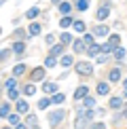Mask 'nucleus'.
Listing matches in <instances>:
<instances>
[{"label":"nucleus","instance_id":"nucleus-14","mask_svg":"<svg viewBox=\"0 0 127 129\" xmlns=\"http://www.w3.org/2000/svg\"><path fill=\"white\" fill-rule=\"evenodd\" d=\"M64 53V45H53V49H51V57H57V55H61Z\"/></svg>","mask_w":127,"mask_h":129},{"label":"nucleus","instance_id":"nucleus-16","mask_svg":"<svg viewBox=\"0 0 127 129\" xmlns=\"http://www.w3.org/2000/svg\"><path fill=\"white\" fill-rule=\"evenodd\" d=\"M42 89H45L47 93H55V91H57V85H55V83H45V85H42Z\"/></svg>","mask_w":127,"mask_h":129},{"label":"nucleus","instance_id":"nucleus-2","mask_svg":"<svg viewBox=\"0 0 127 129\" xmlns=\"http://www.w3.org/2000/svg\"><path fill=\"white\" fill-rule=\"evenodd\" d=\"M76 72L83 74V76H91V74H93V66L89 61H78L76 63Z\"/></svg>","mask_w":127,"mask_h":129},{"label":"nucleus","instance_id":"nucleus-40","mask_svg":"<svg viewBox=\"0 0 127 129\" xmlns=\"http://www.w3.org/2000/svg\"><path fill=\"white\" fill-rule=\"evenodd\" d=\"M106 59H108V57H106V55H98V61H100V63H104Z\"/></svg>","mask_w":127,"mask_h":129},{"label":"nucleus","instance_id":"nucleus-9","mask_svg":"<svg viewBox=\"0 0 127 129\" xmlns=\"http://www.w3.org/2000/svg\"><path fill=\"white\" fill-rule=\"evenodd\" d=\"M28 108H30L28 102H23V100L17 102V112H19V114H25V112H28Z\"/></svg>","mask_w":127,"mask_h":129},{"label":"nucleus","instance_id":"nucleus-17","mask_svg":"<svg viewBox=\"0 0 127 129\" xmlns=\"http://www.w3.org/2000/svg\"><path fill=\"white\" fill-rule=\"evenodd\" d=\"M81 42H83V45H85V47H87V49H89V47L93 45V36H91V34H85L83 38H81Z\"/></svg>","mask_w":127,"mask_h":129},{"label":"nucleus","instance_id":"nucleus-44","mask_svg":"<svg viewBox=\"0 0 127 129\" xmlns=\"http://www.w3.org/2000/svg\"><path fill=\"white\" fill-rule=\"evenodd\" d=\"M51 2H53V4H59V2H61V0H51Z\"/></svg>","mask_w":127,"mask_h":129},{"label":"nucleus","instance_id":"nucleus-41","mask_svg":"<svg viewBox=\"0 0 127 129\" xmlns=\"http://www.w3.org/2000/svg\"><path fill=\"white\" fill-rule=\"evenodd\" d=\"M123 116L127 119V104H123Z\"/></svg>","mask_w":127,"mask_h":129},{"label":"nucleus","instance_id":"nucleus-45","mask_svg":"<svg viewBox=\"0 0 127 129\" xmlns=\"http://www.w3.org/2000/svg\"><path fill=\"white\" fill-rule=\"evenodd\" d=\"M4 129H13V127H4Z\"/></svg>","mask_w":127,"mask_h":129},{"label":"nucleus","instance_id":"nucleus-21","mask_svg":"<svg viewBox=\"0 0 127 129\" xmlns=\"http://www.w3.org/2000/svg\"><path fill=\"white\" fill-rule=\"evenodd\" d=\"M108 91H110V87H108L106 83H100V85H98V93H100V95H106Z\"/></svg>","mask_w":127,"mask_h":129},{"label":"nucleus","instance_id":"nucleus-7","mask_svg":"<svg viewBox=\"0 0 127 129\" xmlns=\"http://www.w3.org/2000/svg\"><path fill=\"white\" fill-rule=\"evenodd\" d=\"M87 95H89V89L87 87H78L76 91H74V98H76V100H83V98H87Z\"/></svg>","mask_w":127,"mask_h":129},{"label":"nucleus","instance_id":"nucleus-32","mask_svg":"<svg viewBox=\"0 0 127 129\" xmlns=\"http://www.w3.org/2000/svg\"><path fill=\"white\" fill-rule=\"evenodd\" d=\"M23 93H25V95H34V93H36V87H34V85H25V87H23Z\"/></svg>","mask_w":127,"mask_h":129},{"label":"nucleus","instance_id":"nucleus-31","mask_svg":"<svg viewBox=\"0 0 127 129\" xmlns=\"http://www.w3.org/2000/svg\"><path fill=\"white\" fill-rule=\"evenodd\" d=\"M72 61H74V59H72V55H64V57H61V66H66V68H68V66H72Z\"/></svg>","mask_w":127,"mask_h":129},{"label":"nucleus","instance_id":"nucleus-20","mask_svg":"<svg viewBox=\"0 0 127 129\" xmlns=\"http://www.w3.org/2000/svg\"><path fill=\"white\" fill-rule=\"evenodd\" d=\"M28 34H30V36L40 34V25H38V23H32V25H30V30H28Z\"/></svg>","mask_w":127,"mask_h":129},{"label":"nucleus","instance_id":"nucleus-15","mask_svg":"<svg viewBox=\"0 0 127 129\" xmlns=\"http://www.w3.org/2000/svg\"><path fill=\"white\" fill-rule=\"evenodd\" d=\"M100 51H102V49H100V45H91V47L87 49V53H89L91 57H98V55H100Z\"/></svg>","mask_w":127,"mask_h":129},{"label":"nucleus","instance_id":"nucleus-1","mask_svg":"<svg viewBox=\"0 0 127 129\" xmlns=\"http://www.w3.org/2000/svg\"><path fill=\"white\" fill-rule=\"evenodd\" d=\"M91 119H93V112H91V110H81V112H78V116H76V121H74V129H85V127H89Z\"/></svg>","mask_w":127,"mask_h":129},{"label":"nucleus","instance_id":"nucleus-18","mask_svg":"<svg viewBox=\"0 0 127 129\" xmlns=\"http://www.w3.org/2000/svg\"><path fill=\"white\" fill-rule=\"evenodd\" d=\"M28 129H40V127H38V121H36V116H28Z\"/></svg>","mask_w":127,"mask_h":129},{"label":"nucleus","instance_id":"nucleus-3","mask_svg":"<svg viewBox=\"0 0 127 129\" xmlns=\"http://www.w3.org/2000/svg\"><path fill=\"white\" fill-rule=\"evenodd\" d=\"M64 116H66V112H64V110H55V112H51V114H49V125H51V127H57V125L64 121Z\"/></svg>","mask_w":127,"mask_h":129},{"label":"nucleus","instance_id":"nucleus-27","mask_svg":"<svg viewBox=\"0 0 127 129\" xmlns=\"http://www.w3.org/2000/svg\"><path fill=\"white\" fill-rule=\"evenodd\" d=\"M72 47H74V51H76V53H81V51H85V45H83L81 40H74V42H72Z\"/></svg>","mask_w":127,"mask_h":129},{"label":"nucleus","instance_id":"nucleus-12","mask_svg":"<svg viewBox=\"0 0 127 129\" xmlns=\"http://www.w3.org/2000/svg\"><path fill=\"white\" fill-rule=\"evenodd\" d=\"M110 108H114V110L123 108V100H121V98H112V100H110Z\"/></svg>","mask_w":127,"mask_h":129},{"label":"nucleus","instance_id":"nucleus-6","mask_svg":"<svg viewBox=\"0 0 127 129\" xmlns=\"http://www.w3.org/2000/svg\"><path fill=\"white\" fill-rule=\"evenodd\" d=\"M93 34L100 36V38H104V36L108 34V28H106V25H95V28H93Z\"/></svg>","mask_w":127,"mask_h":129},{"label":"nucleus","instance_id":"nucleus-37","mask_svg":"<svg viewBox=\"0 0 127 129\" xmlns=\"http://www.w3.org/2000/svg\"><path fill=\"white\" fill-rule=\"evenodd\" d=\"M49 104H51V100H40V102H38V108H40V110H45Z\"/></svg>","mask_w":127,"mask_h":129},{"label":"nucleus","instance_id":"nucleus-25","mask_svg":"<svg viewBox=\"0 0 127 129\" xmlns=\"http://www.w3.org/2000/svg\"><path fill=\"white\" fill-rule=\"evenodd\" d=\"M70 42H72V34L64 32V34H61V45H70Z\"/></svg>","mask_w":127,"mask_h":129},{"label":"nucleus","instance_id":"nucleus-4","mask_svg":"<svg viewBox=\"0 0 127 129\" xmlns=\"http://www.w3.org/2000/svg\"><path fill=\"white\" fill-rule=\"evenodd\" d=\"M108 15H110V4H108V2H104L102 7L98 9V19H106Z\"/></svg>","mask_w":127,"mask_h":129},{"label":"nucleus","instance_id":"nucleus-28","mask_svg":"<svg viewBox=\"0 0 127 129\" xmlns=\"http://www.w3.org/2000/svg\"><path fill=\"white\" fill-rule=\"evenodd\" d=\"M7 119H9V123H11L13 127H17V125H19V116H17V114H9Z\"/></svg>","mask_w":127,"mask_h":129},{"label":"nucleus","instance_id":"nucleus-23","mask_svg":"<svg viewBox=\"0 0 127 129\" xmlns=\"http://www.w3.org/2000/svg\"><path fill=\"white\" fill-rule=\"evenodd\" d=\"M38 13H40V11L34 7V9H30L28 13H25V17H28V19H34V17H38Z\"/></svg>","mask_w":127,"mask_h":129},{"label":"nucleus","instance_id":"nucleus-33","mask_svg":"<svg viewBox=\"0 0 127 129\" xmlns=\"http://www.w3.org/2000/svg\"><path fill=\"white\" fill-rule=\"evenodd\" d=\"M114 57H116V59L121 61V59H123V57H125V51L121 49V47H119V49H114Z\"/></svg>","mask_w":127,"mask_h":129},{"label":"nucleus","instance_id":"nucleus-46","mask_svg":"<svg viewBox=\"0 0 127 129\" xmlns=\"http://www.w3.org/2000/svg\"><path fill=\"white\" fill-rule=\"evenodd\" d=\"M0 32H2V28H0Z\"/></svg>","mask_w":127,"mask_h":129},{"label":"nucleus","instance_id":"nucleus-42","mask_svg":"<svg viewBox=\"0 0 127 129\" xmlns=\"http://www.w3.org/2000/svg\"><path fill=\"white\" fill-rule=\"evenodd\" d=\"M15 129H28V127H25V125H17V127H15Z\"/></svg>","mask_w":127,"mask_h":129},{"label":"nucleus","instance_id":"nucleus-19","mask_svg":"<svg viewBox=\"0 0 127 129\" xmlns=\"http://www.w3.org/2000/svg\"><path fill=\"white\" fill-rule=\"evenodd\" d=\"M25 72V68H23V63H17V66L13 68V76H21V74Z\"/></svg>","mask_w":127,"mask_h":129},{"label":"nucleus","instance_id":"nucleus-38","mask_svg":"<svg viewBox=\"0 0 127 129\" xmlns=\"http://www.w3.org/2000/svg\"><path fill=\"white\" fill-rule=\"evenodd\" d=\"M91 129H106L104 123H95V125H91Z\"/></svg>","mask_w":127,"mask_h":129},{"label":"nucleus","instance_id":"nucleus-26","mask_svg":"<svg viewBox=\"0 0 127 129\" xmlns=\"http://www.w3.org/2000/svg\"><path fill=\"white\" fill-rule=\"evenodd\" d=\"M9 98H11V100H17V98H19V89H17V87H11V89H9Z\"/></svg>","mask_w":127,"mask_h":129},{"label":"nucleus","instance_id":"nucleus-39","mask_svg":"<svg viewBox=\"0 0 127 129\" xmlns=\"http://www.w3.org/2000/svg\"><path fill=\"white\" fill-rule=\"evenodd\" d=\"M7 55H9V51H4V49H0V59H7Z\"/></svg>","mask_w":127,"mask_h":129},{"label":"nucleus","instance_id":"nucleus-30","mask_svg":"<svg viewBox=\"0 0 127 129\" xmlns=\"http://www.w3.org/2000/svg\"><path fill=\"white\" fill-rule=\"evenodd\" d=\"M74 30H76V32H85V21H81V19H78V21H74Z\"/></svg>","mask_w":127,"mask_h":129},{"label":"nucleus","instance_id":"nucleus-34","mask_svg":"<svg viewBox=\"0 0 127 129\" xmlns=\"http://www.w3.org/2000/svg\"><path fill=\"white\" fill-rule=\"evenodd\" d=\"M25 36V30H21V28H17V32H15V38H17V42H21V38Z\"/></svg>","mask_w":127,"mask_h":129},{"label":"nucleus","instance_id":"nucleus-11","mask_svg":"<svg viewBox=\"0 0 127 129\" xmlns=\"http://www.w3.org/2000/svg\"><path fill=\"white\" fill-rule=\"evenodd\" d=\"M13 51H15V55H23V53H25V45H23V42H15Z\"/></svg>","mask_w":127,"mask_h":129},{"label":"nucleus","instance_id":"nucleus-10","mask_svg":"<svg viewBox=\"0 0 127 129\" xmlns=\"http://www.w3.org/2000/svg\"><path fill=\"white\" fill-rule=\"evenodd\" d=\"M70 11H72V4H70V2H59V13L70 15Z\"/></svg>","mask_w":127,"mask_h":129},{"label":"nucleus","instance_id":"nucleus-22","mask_svg":"<svg viewBox=\"0 0 127 129\" xmlns=\"http://www.w3.org/2000/svg\"><path fill=\"white\" fill-rule=\"evenodd\" d=\"M64 100H66V95H64V93H55V95L51 98V102H53V104H61Z\"/></svg>","mask_w":127,"mask_h":129},{"label":"nucleus","instance_id":"nucleus-8","mask_svg":"<svg viewBox=\"0 0 127 129\" xmlns=\"http://www.w3.org/2000/svg\"><path fill=\"white\" fill-rule=\"evenodd\" d=\"M108 78L112 80V83H119V80H121V70H119V68H114V70H110V74H108Z\"/></svg>","mask_w":127,"mask_h":129},{"label":"nucleus","instance_id":"nucleus-24","mask_svg":"<svg viewBox=\"0 0 127 129\" xmlns=\"http://www.w3.org/2000/svg\"><path fill=\"white\" fill-rule=\"evenodd\" d=\"M9 116V104H0V119Z\"/></svg>","mask_w":127,"mask_h":129},{"label":"nucleus","instance_id":"nucleus-35","mask_svg":"<svg viewBox=\"0 0 127 129\" xmlns=\"http://www.w3.org/2000/svg\"><path fill=\"white\" fill-rule=\"evenodd\" d=\"M93 104H95V100L87 95V98H85V108H93Z\"/></svg>","mask_w":127,"mask_h":129},{"label":"nucleus","instance_id":"nucleus-36","mask_svg":"<svg viewBox=\"0 0 127 129\" xmlns=\"http://www.w3.org/2000/svg\"><path fill=\"white\" fill-rule=\"evenodd\" d=\"M55 63H57V61H55V57H51V55H49V57H47V61H45V66H47V68H53Z\"/></svg>","mask_w":127,"mask_h":129},{"label":"nucleus","instance_id":"nucleus-5","mask_svg":"<svg viewBox=\"0 0 127 129\" xmlns=\"http://www.w3.org/2000/svg\"><path fill=\"white\" fill-rule=\"evenodd\" d=\"M30 78H32V83H34V80H42L45 78V68H34L32 74H30Z\"/></svg>","mask_w":127,"mask_h":129},{"label":"nucleus","instance_id":"nucleus-29","mask_svg":"<svg viewBox=\"0 0 127 129\" xmlns=\"http://www.w3.org/2000/svg\"><path fill=\"white\" fill-rule=\"evenodd\" d=\"M76 7H78V11H87L89 9V0H78Z\"/></svg>","mask_w":127,"mask_h":129},{"label":"nucleus","instance_id":"nucleus-43","mask_svg":"<svg viewBox=\"0 0 127 129\" xmlns=\"http://www.w3.org/2000/svg\"><path fill=\"white\" fill-rule=\"evenodd\" d=\"M123 87H125V91H127V78H125V80H123Z\"/></svg>","mask_w":127,"mask_h":129},{"label":"nucleus","instance_id":"nucleus-13","mask_svg":"<svg viewBox=\"0 0 127 129\" xmlns=\"http://www.w3.org/2000/svg\"><path fill=\"white\" fill-rule=\"evenodd\" d=\"M72 23H74V21H72L70 15H66V17H61V19H59V25H61V28H70Z\"/></svg>","mask_w":127,"mask_h":129}]
</instances>
